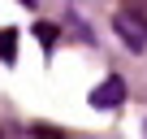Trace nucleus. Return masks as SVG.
Listing matches in <instances>:
<instances>
[{
    "mask_svg": "<svg viewBox=\"0 0 147 139\" xmlns=\"http://www.w3.org/2000/svg\"><path fill=\"white\" fill-rule=\"evenodd\" d=\"M113 31L121 35V44H125L130 52H143V48H147V26H138L134 18H125V13H117V18H113Z\"/></svg>",
    "mask_w": 147,
    "mask_h": 139,
    "instance_id": "f257e3e1",
    "label": "nucleus"
},
{
    "mask_svg": "<svg viewBox=\"0 0 147 139\" xmlns=\"http://www.w3.org/2000/svg\"><path fill=\"white\" fill-rule=\"evenodd\" d=\"M121 100H125V83H121L117 74H113V78H104V83L91 91V104H95V109H117Z\"/></svg>",
    "mask_w": 147,
    "mask_h": 139,
    "instance_id": "f03ea898",
    "label": "nucleus"
},
{
    "mask_svg": "<svg viewBox=\"0 0 147 139\" xmlns=\"http://www.w3.org/2000/svg\"><path fill=\"white\" fill-rule=\"evenodd\" d=\"M0 61H18V31H0Z\"/></svg>",
    "mask_w": 147,
    "mask_h": 139,
    "instance_id": "7ed1b4c3",
    "label": "nucleus"
},
{
    "mask_svg": "<svg viewBox=\"0 0 147 139\" xmlns=\"http://www.w3.org/2000/svg\"><path fill=\"white\" fill-rule=\"evenodd\" d=\"M121 13L134 18L138 26H147V0H121Z\"/></svg>",
    "mask_w": 147,
    "mask_h": 139,
    "instance_id": "20e7f679",
    "label": "nucleus"
},
{
    "mask_svg": "<svg viewBox=\"0 0 147 139\" xmlns=\"http://www.w3.org/2000/svg\"><path fill=\"white\" fill-rule=\"evenodd\" d=\"M35 35L43 39V48H52V44H56V26H48V22H39V26H35Z\"/></svg>",
    "mask_w": 147,
    "mask_h": 139,
    "instance_id": "39448f33",
    "label": "nucleus"
},
{
    "mask_svg": "<svg viewBox=\"0 0 147 139\" xmlns=\"http://www.w3.org/2000/svg\"><path fill=\"white\" fill-rule=\"evenodd\" d=\"M22 5H35V0H22Z\"/></svg>",
    "mask_w": 147,
    "mask_h": 139,
    "instance_id": "423d86ee",
    "label": "nucleus"
},
{
    "mask_svg": "<svg viewBox=\"0 0 147 139\" xmlns=\"http://www.w3.org/2000/svg\"><path fill=\"white\" fill-rule=\"evenodd\" d=\"M0 139H5V135H0Z\"/></svg>",
    "mask_w": 147,
    "mask_h": 139,
    "instance_id": "0eeeda50",
    "label": "nucleus"
}]
</instances>
